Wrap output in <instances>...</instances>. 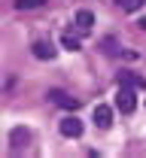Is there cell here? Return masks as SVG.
<instances>
[{
  "label": "cell",
  "mask_w": 146,
  "mask_h": 158,
  "mask_svg": "<svg viewBox=\"0 0 146 158\" xmlns=\"http://www.w3.org/2000/svg\"><path fill=\"white\" fill-rule=\"evenodd\" d=\"M116 106H119V113H125V116H131V113L137 110V94H134V85H122V88L116 91Z\"/></svg>",
  "instance_id": "6da1fadb"
},
{
  "label": "cell",
  "mask_w": 146,
  "mask_h": 158,
  "mask_svg": "<svg viewBox=\"0 0 146 158\" xmlns=\"http://www.w3.org/2000/svg\"><path fill=\"white\" fill-rule=\"evenodd\" d=\"M58 131H61L64 137H82V122H79V118L73 116V113H67V116L61 118V125H58Z\"/></svg>",
  "instance_id": "7a4b0ae2"
},
{
  "label": "cell",
  "mask_w": 146,
  "mask_h": 158,
  "mask_svg": "<svg viewBox=\"0 0 146 158\" xmlns=\"http://www.w3.org/2000/svg\"><path fill=\"white\" fill-rule=\"evenodd\" d=\"M49 100L55 103V106H61V110H67V113H73V110H79V98H70L67 91H49Z\"/></svg>",
  "instance_id": "3957f363"
},
{
  "label": "cell",
  "mask_w": 146,
  "mask_h": 158,
  "mask_svg": "<svg viewBox=\"0 0 146 158\" xmlns=\"http://www.w3.org/2000/svg\"><path fill=\"white\" fill-rule=\"evenodd\" d=\"M73 27H76L79 34H88V31L94 27V15H91V9H79V12L73 15Z\"/></svg>",
  "instance_id": "277c9868"
},
{
  "label": "cell",
  "mask_w": 146,
  "mask_h": 158,
  "mask_svg": "<svg viewBox=\"0 0 146 158\" xmlns=\"http://www.w3.org/2000/svg\"><path fill=\"white\" fill-rule=\"evenodd\" d=\"M94 125L98 128H110L113 125V106H106V103L94 106Z\"/></svg>",
  "instance_id": "5b68a950"
},
{
  "label": "cell",
  "mask_w": 146,
  "mask_h": 158,
  "mask_svg": "<svg viewBox=\"0 0 146 158\" xmlns=\"http://www.w3.org/2000/svg\"><path fill=\"white\" fill-rule=\"evenodd\" d=\"M31 52H34L40 61H52V58H55V46H52V43H43V40L31 46Z\"/></svg>",
  "instance_id": "8992f818"
},
{
  "label": "cell",
  "mask_w": 146,
  "mask_h": 158,
  "mask_svg": "<svg viewBox=\"0 0 146 158\" xmlns=\"http://www.w3.org/2000/svg\"><path fill=\"white\" fill-rule=\"evenodd\" d=\"M61 46L70 49V52H76V49H79V31H64L61 34Z\"/></svg>",
  "instance_id": "52a82bcc"
},
{
  "label": "cell",
  "mask_w": 146,
  "mask_h": 158,
  "mask_svg": "<svg viewBox=\"0 0 146 158\" xmlns=\"http://www.w3.org/2000/svg\"><path fill=\"white\" fill-rule=\"evenodd\" d=\"M119 82H122V85H134V88H143V85H146L143 79L137 76V73H131V70H128V73L122 70V73H119Z\"/></svg>",
  "instance_id": "ba28073f"
},
{
  "label": "cell",
  "mask_w": 146,
  "mask_h": 158,
  "mask_svg": "<svg viewBox=\"0 0 146 158\" xmlns=\"http://www.w3.org/2000/svg\"><path fill=\"white\" fill-rule=\"evenodd\" d=\"M9 140H12V146H15V149H21V146H24V143L31 140V134H27L24 128H15V131L9 134Z\"/></svg>",
  "instance_id": "9c48e42d"
},
{
  "label": "cell",
  "mask_w": 146,
  "mask_h": 158,
  "mask_svg": "<svg viewBox=\"0 0 146 158\" xmlns=\"http://www.w3.org/2000/svg\"><path fill=\"white\" fill-rule=\"evenodd\" d=\"M116 3H119V6L125 9V12H134V9H137V6H140L143 0H116Z\"/></svg>",
  "instance_id": "30bf717a"
},
{
  "label": "cell",
  "mask_w": 146,
  "mask_h": 158,
  "mask_svg": "<svg viewBox=\"0 0 146 158\" xmlns=\"http://www.w3.org/2000/svg\"><path fill=\"white\" fill-rule=\"evenodd\" d=\"M46 0H15V6L19 9H31V6H43Z\"/></svg>",
  "instance_id": "8fae6325"
},
{
  "label": "cell",
  "mask_w": 146,
  "mask_h": 158,
  "mask_svg": "<svg viewBox=\"0 0 146 158\" xmlns=\"http://www.w3.org/2000/svg\"><path fill=\"white\" fill-rule=\"evenodd\" d=\"M140 27H143V31H146V15H143V19H140Z\"/></svg>",
  "instance_id": "7c38bea8"
}]
</instances>
